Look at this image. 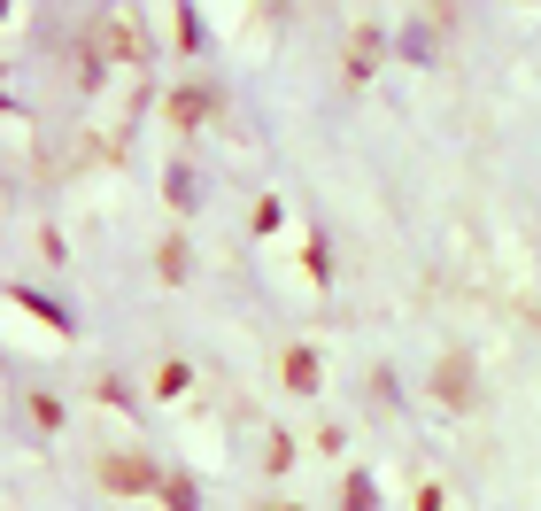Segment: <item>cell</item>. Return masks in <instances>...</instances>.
Segmentation results:
<instances>
[{
  "instance_id": "6da1fadb",
  "label": "cell",
  "mask_w": 541,
  "mask_h": 511,
  "mask_svg": "<svg viewBox=\"0 0 541 511\" xmlns=\"http://www.w3.org/2000/svg\"><path fill=\"white\" fill-rule=\"evenodd\" d=\"M101 481H109V488H147V465L124 450V457H109V465H101Z\"/></svg>"
},
{
  "instance_id": "7a4b0ae2",
  "label": "cell",
  "mask_w": 541,
  "mask_h": 511,
  "mask_svg": "<svg viewBox=\"0 0 541 511\" xmlns=\"http://www.w3.org/2000/svg\"><path fill=\"white\" fill-rule=\"evenodd\" d=\"M286 380H294V388L310 395V388H317V364H310V357H302V349H294V357H286Z\"/></svg>"
}]
</instances>
